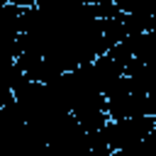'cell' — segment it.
<instances>
[{
    "label": "cell",
    "instance_id": "cell-1",
    "mask_svg": "<svg viewBox=\"0 0 156 156\" xmlns=\"http://www.w3.org/2000/svg\"><path fill=\"white\" fill-rule=\"evenodd\" d=\"M156 117L144 115V117H134V119H119V122H107V141L110 149H134L141 146L144 136L154 129Z\"/></svg>",
    "mask_w": 156,
    "mask_h": 156
},
{
    "label": "cell",
    "instance_id": "cell-2",
    "mask_svg": "<svg viewBox=\"0 0 156 156\" xmlns=\"http://www.w3.org/2000/svg\"><path fill=\"white\" fill-rule=\"evenodd\" d=\"M144 115H149V95L129 93V95H124V98L107 100V117H110L112 122L134 119V117H144Z\"/></svg>",
    "mask_w": 156,
    "mask_h": 156
},
{
    "label": "cell",
    "instance_id": "cell-3",
    "mask_svg": "<svg viewBox=\"0 0 156 156\" xmlns=\"http://www.w3.org/2000/svg\"><path fill=\"white\" fill-rule=\"evenodd\" d=\"M127 49L132 51V58L139 63H149L151 56L156 54V32H144V34H132L124 39Z\"/></svg>",
    "mask_w": 156,
    "mask_h": 156
},
{
    "label": "cell",
    "instance_id": "cell-4",
    "mask_svg": "<svg viewBox=\"0 0 156 156\" xmlns=\"http://www.w3.org/2000/svg\"><path fill=\"white\" fill-rule=\"evenodd\" d=\"M93 71H95V78H98L100 90L110 88L117 78L124 76V66H119L117 61H112L107 54H102V56H98V58L93 61Z\"/></svg>",
    "mask_w": 156,
    "mask_h": 156
},
{
    "label": "cell",
    "instance_id": "cell-5",
    "mask_svg": "<svg viewBox=\"0 0 156 156\" xmlns=\"http://www.w3.org/2000/svg\"><path fill=\"white\" fill-rule=\"evenodd\" d=\"M122 24L127 29V34H144V32H156V17L149 15H122Z\"/></svg>",
    "mask_w": 156,
    "mask_h": 156
},
{
    "label": "cell",
    "instance_id": "cell-6",
    "mask_svg": "<svg viewBox=\"0 0 156 156\" xmlns=\"http://www.w3.org/2000/svg\"><path fill=\"white\" fill-rule=\"evenodd\" d=\"M15 102V90H12V85L5 80V76L0 73V107H7V105H12Z\"/></svg>",
    "mask_w": 156,
    "mask_h": 156
},
{
    "label": "cell",
    "instance_id": "cell-7",
    "mask_svg": "<svg viewBox=\"0 0 156 156\" xmlns=\"http://www.w3.org/2000/svg\"><path fill=\"white\" fill-rule=\"evenodd\" d=\"M139 156H156V124H154V129L144 136L141 149H139Z\"/></svg>",
    "mask_w": 156,
    "mask_h": 156
},
{
    "label": "cell",
    "instance_id": "cell-8",
    "mask_svg": "<svg viewBox=\"0 0 156 156\" xmlns=\"http://www.w3.org/2000/svg\"><path fill=\"white\" fill-rule=\"evenodd\" d=\"M139 149H141V146H134V149H115V151H110L107 156H139Z\"/></svg>",
    "mask_w": 156,
    "mask_h": 156
}]
</instances>
